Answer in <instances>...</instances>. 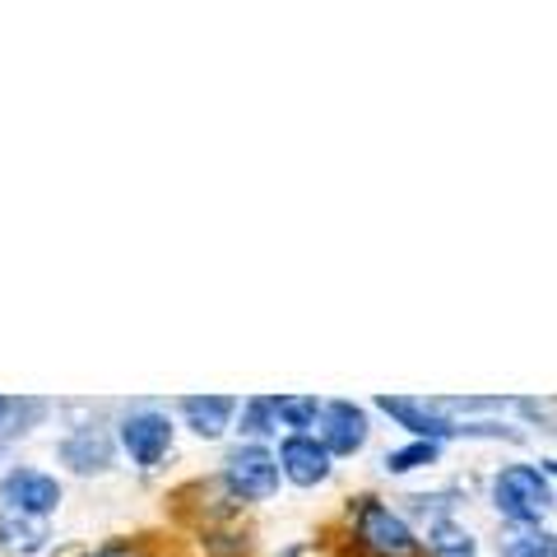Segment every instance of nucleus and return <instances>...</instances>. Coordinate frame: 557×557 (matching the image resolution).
<instances>
[{"mask_svg":"<svg viewBox=\"0 0 557 557\" xmlns=\"http://www.w3.org/2000/svg\"><path fill=\"white\" fill-rule=\"evenodd\" d=\"M84 557H163V548L145 534H121V539H108V544L89 548Z\"/></svg>","mask_w":557,"mask_h":557,"instance_id":"dca6fc26","label":"nucleus"},{"mask_svg":"<svg viewBox=\"0 0 557 557\" xmlns=\"http://www.w3.org/2000/svg\"><path fill=\"white\" fill-rule=\"evenodd\" d=\"M348 539L362 557H423V534L376 493L348 502Z\"/></svg>","mask_w":557,"mask_h":557,"instance_id":"f257e3e1","label":"nucleus"},{"mask_svg":"<svg viewBox=\"0 0 557 557\" xmlns=\"http://www.w3.org/2000/svg\"><path fill=\"white\" fill-rule=\"evenodd\" d=\"M65 487L57 474H42V469H10L0 479V511H20V516H38L51 520L61 511Z\"/></svg>","mask_w":557,"mask_h":557,"instance_id":"423d86ee","label":"nucleus"},{"mask_svg":"<svg viewBox=\"0 0 557 557\" xmlns=\"http://www.w3.org/2000/svg\"><path fill=\"white\" fill-rule=\"evenodd\" d=\"M237 405H242L237 395H186L177 399V413L200 442H219L237 423Z\"/></svg>","mask_w":557,"mask_h":557,"instance_id":"1a4fd4ad","label":"nucleus"},{"mask_svg":"<svg viewBox=\"0 0 557 557\" xmlns=\"http://www.w3.org/2000/svg\"><path fill=\"white\" fill-rule=\"evenodd\" d=\"M321 405H325V399H317V395H278V428H288V432H317Z\"/></svg>","mask_w":557,"mask_h":557,"instance_id":"2eb2a0df","label":"nucleus"},{"mask_svg":"<svg viewBox=\"0 0 557 557\" xmlns=\"http://www.w3.org/2000/svg\"><path fill=\"white\" fill-rule=\"evenodd\" d=\"M544 474H548V479L557 483V460H544Z\"/></svg>","mask_w":557,"mask_h":557,"instance_id":"f3484780","label":"nucleus"},{"mask_svg":"<svg viewBox=\"0 0 557 557\" xmlns=\"http://www.w3.org/2000/svg\"><path fill=\"white\" fill-rule=\"evenodd\" d=\"M423 557H479V539L469 534L460 520L437 516L423 530Z\"/></svg>","mask_w":557,"mask_h":557,"instance_id":"9d476101","label":"nucleus"},{"mask_svg":"<svg viewBox=\"0 0 557 557\" xmlns=\"http://www.w3.org/2000/svg\"><path fill=\"white\" fill-rule=\"evenodd\" d=\"M442 460V446L437 442H405V446H391L386 450V460H381V469L386 474H418V469H428V465H437Z\"/></svg>","mask_w":557,"mask_h":557,"instance_id":"4468645a","label":"nucleus"},{"mask_svg":"<svg viewBox=\"0 0 557 557\" xmlns=\"http://www.w3.org/2000/svg\"><path fill=\"white\" fill-rule=\"evenodd\" d=\"M487 502L507 525H544L557 511V487L544 465H502L487 483Z\"/></svg>","mask_w":557,"mask_h":557,"instance_id":"f03ea898","label":"nucleus"},{"mask_svg":"<svg viewBox=\"0 0 557 557\" xmlns=\"http://www.w3.org/2000/svg\"><path fill=\"white\" fill-rule=\"evenodd\" d=\"M278 456L265 442H237L228 446V456L219 465V487L223 497L237 502V507H256V502H270L278 493Z\"/></svg>","mask_w":557,"mask_h":557,"instance_id":"7ed1b4c3","label":"nucleus"},{"mask_svg":"<svg viewBox=\"0 0 557 557\" xmlns=\"http://www.w3.org/2000/svg\"><path fill=\"white\" fill-rule=\"evenodd\" d=\"M376 409L386 413V418H395V423L405 428L413 442H437V446H446L450 437H460V428L442 413V405H428V399H409V395H376Z\"/></svg>","mask_w":557,"mask_h":557,"instance_id":"6e6552de","label":"nucleus"},{"mask_svg":"<svg viewBox=\"0 0 557 557\" xmlns=\"http://www.w3.org/2000/svg\"><path fill=\"white\" fill-rule=\"evenodd\" d=\"M317 437L335 460H348L372 442V413L354 405V399H325L317 418Z\"/></svg>","mask_w":557,"mask_h":557,"instance_id":"39448f33","label":"nucleus"},{"mask_svg":"<svg viewBox=\"0 0 557 557\" xmlns=\"http://www.w3.org/2000/svg\"><path fill=\"white\" fill-rule=\"evenodd\" d=\"M237 418H242V442H265V437H278V395H251L237 405Z\"/></svg>","mask_w":557,"mask_h":557,"instance_id":"ddd939ff","label":"nucleus"},{"mask_svg":"<svg viewBox=\"0 0 557 557\" xmlns=\"http://www.w3.org/2000/svg\"><path fill=\"white\" fill-rule=\"evenodd\" d=\"M497 557H557V530H548V525H507L497 539Z\"/></svg>","mask_w":557,"mask_h":557,"instance_id":"f8f14e48","label":"nucleus"},{"mask_svg":"<svg viewBox=\"0 0 557 557\" xmlns=\"http://www.w3.org/2000/svg\"><path fill=\"white\" fill-rule=\"evenodd\" d=\"M5 413H10V399H0V428H5Z\"/></svg>","mask_w":557,"mask_h":557,"instance_id":"a211bd4d","label":"nucleus"},{"mask_svg":"<svg viewBox=\"0 0 557 557\" xmlns=\"http://www.w3.org/2000/svg\"><path fill=\"white\" fill-rule=\"evenodd\" d=\"M274 456H278V474H284V483L302 487V493L330 483V474H335V456L321 446L317 432H284V442H278Z\"/></svg>","mask_w":557,"mask_h":557,"instance_id":"0eeeda50","label":"nucleus"},{"mask_svg":"<svg viewBox=\"0 0 557 557\" xmlns=\"http://www.w3.org/2000/svg\"><path fill=\"white\" fill-rule=\"evenodd\" d=\"M172 442H177V423L163 409H131L121 413L116 423V446L126 450V460L135 469H163V460L172 456Z\"/></svg>","mask_w":557,"mask_h":557,"instance_id":"20e7f679","label":"nucleus"},{"mask_svg":"<svg viewBox=\"0 0 557 557\" xmlns=\"http://www.w3.org/2000/svg\"><path fill=\"white\" fill-rule=\"evenodd\" d=\"M0 544L20 557H38L51 544V530L47 520L38 516H20V511H0Z\"/></svg>","mask_w":557,"mask_h":557,"instance_id":"9b49d317","label":"nucleus"}]
</instances>
